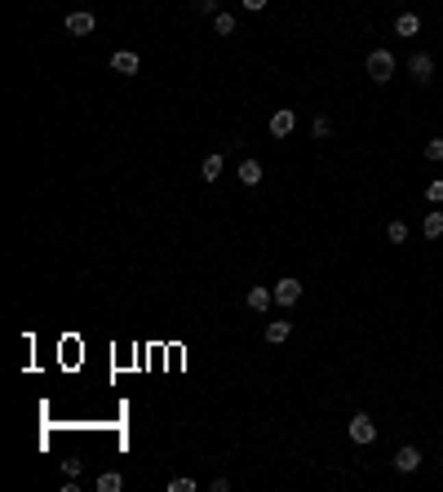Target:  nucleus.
<instances>
[{
    "mask_svg": "<svg viewBox=\"0 0 443 492\" xmlns=\"http://www.w3.org/2000/svg\"><path fill=\"white\" fill-rule=\"evenodd\" d=\"M364 67H368V80L385 84V80L394 75V67H399V62H394V53H390V49H372L368 58H364Z\"/></svg>",
    "mask_w": 443,
    "mask_h": 492,
    "instance_id": "obj_1",
    "label": "nucleus"
},
{
    "mask_svg": "<svg viewBox=\"0 0 443 492\" xmlns=\"http://www.w3.org/2000/svg\"><path fill=\"white\" fill-rule=\"evenodd\" d=\"M346 434H351V443H359V448H368V443L377 439V421L368 417V413H355V417L346 421Z\"/></svg>",
    "mask_w": 443,
    "mask_h": 492,
    "instance_id": "obj_2",
    "label": "nucleus"
},
{
    "mask_svg": "<svg viewBox=\"0 0 443 492\" xmlns=\"http://www.w3.org/2000/svg\"><path fill=\"white\" fill-rule=\"evenodd\" d=\"M270 293H275V306H297L301 302V280H293V275H284V280H275L270 284Z\"/></svg>",
    "mask_w": 443,
    "mask_h": 492,
    "instance_id": "obj_3",
    "label": "nucleus"
},
{
    "mask_svg": "<svg viewBox=\"0 0 443 492\" xmlns=\"http://www.w3.org/2000/svg\"><path fill=\"white\" fill-rule=\"evenodd\" d=\"M62 27H67V36H93V32H98V18H93L89 9H71Z\"/></svg>",
    "mask_w": 443,
    "mask_h": 492,
    "instance_id": "obj_4",
    "label": "nucleus"
},
{
    "mask_svg": "<svg viewBox=\"0 0 443 492\" xmlns=\"http://www.w3.org/2000/svg\"><path fill=\"white\" fill-rule=\"evenodd\" d=\"M390 466L399 470V475H417V470H421V448H417V443H403V448L394 452Z\"/></svg>",
    "mask_w": 443,
    "mask_h": 492,
    "instance_id": "obj_5",
    "label": "nucleus"
},
{
    "mask_svg": "<svg viewBox=\"0 0 443 492\" xmlns=\"http://www.w3.org/2000/svg\"><path fill=\"white\" fill-rule=\"evenodd\" d=\"M244 306L257 310V315H262V310H270V306H275V293H270V284H253V288L244 293Z\"/></svg>",
    "mask_w": 443,
    "mask_h": 492,
    "instance_id": "obj_6",
    "label": "nucleus"
},
{
    "mask_svg": "<svg viewBox=\"0 0 443 492\" xmlns=\"http://www.w3.org/2000/svg\"><path fill=\"white\" fill-rule=\"evenodd\" d=\"M266 129H270V138H288V134L297 129V111H293V107H279L275 116H270Z\"/></svg>",
    "mask_w": 443,
    "mask_h": 492,
    "instance_id": "obj_7",
    "label": "nucleus"
},
{
    "mask_svg": "<svg viewBox=\"0 0 443 492\" xmlns=\"http://www.w3.org/2000/svg\"><path fill=\"white\" fill-rule=\"evenodd\" d=\"M408 75L417 84H430V80H435V58H430V53H412V58H408Z\"/></svg>",
    "mask_w": 443,
    "mask_h": 492,
    "instance_id": "obj_8",
    "label": "nucleus"
},
{
    "mask_svg": "<svg viewBox=\"0 0 443 492\" xmlns=\"http://www.w3.org/2000/svg\"><path fill=\"white\" fill-rule=\"evenodd\" d=\"M111 71H116V75H138V71H142V58H138L134 49H116V53H111Z\"/></svg>",
    "mask_w": 443,
    "mask_h": 492,
    "instance_id": "obj_9",
    "label": "nucleus"
},
{
    "mask_svg": "<svg viewBox=\"0 0 443 492\" xmlns=\"http://www.w3.org/2000/svg\"><path fill=\"white\" fill-rule=\"evenodd\" d=\"M394 36H421V14H412V9H403L399 18H394Z\"/></svg>",
    "mask_w": 443,
    "mask_h": 492,
    "instance_id": "obj_10",
    "label": "nucleus"
},
{
    "mask_svg": "<svg viewBox=\"0 0 443 492\" xmlns=\"http://www.w3.org/2000/svg\"><path fill=\"white\" fill-rule=\"evenodd\" d=\"M222 164H226L222 151H209V156H204V164H200V177H204V182H218V177H222Z\"/></svg>",
    "mask_w": 443,
    "mask_h": 492,
    "instance_id": "obj_11",
    "label": "nucleus"
},
{
    "mask_svg": "<svg viewBox=\"0 0 443 492\" xmlns=\"http://www.w3.org/2000/svg\"><path fill=\"white\" fill-rule=\"evenodd\" d=\"M288 333H293V319H270V324H266V342L270 346L288 342Z\"/></svg>",
    "mask_w": 443,
    "mask_h": 492,
    "instance_id": "obj_12",
    "label": "nucleus"
},
{
    "mask_svg": "<svg viewBox=\"0 0 443 492\" xmlns=\"http://www.w3.org/2000/svg\"><path fill=\"white\" fill-rule=\"evenodd\" d=\"M262 182V164L257 160H244L240 164V186H257Z\"/></svg>",
    "mask_w": 443,
    "mask_h": 492,
    "instance_id": "obj_13",
    "label": "nucleus"
},
{
    "mask_svg": "<svg viewBox=\"0 0 443 492\" xmlns=\"http://www.w3.org/2000/svg\"><path fill=\"white\" fill-rule=\"evenodd\" d=\"M213 32H218V36H235V14L218 9V14H213Z\"/></svg>",
    "mask_w": 443,
    "mask_h": 492,
    "instance_id": "obj_14",
    "label": "nucleus"
},
{
    "mask_svg": "<svg viewBox=\"0 0 443 492\" xmlns=\"http://www.w3.org/2000/svg\"><path fill=\"white\" fill-rule=\"evenodd\" d=\"M421 235H426V240H439V235H443V213H426V222H421Z\"/></svg>",
    "mask_w": 443,
    "mask_h": 492,
    "instance_id": "obj_15",
    "label": "nucleus"
},
{
    "mask_svg": "<svg viewBox=\"0 0 443 492\" xmlns=\"http://www.w3.org/2000/svg\"><path fill=\"white\" fill-rule=\"evenodd\" d=\"M310 138H333V116H315L310 120Z\"/></svg>",
    "mask_w": 443,
    "mask_h": 492,
    "instance_id": "obj_16",
    "label": "nucleus"
},
{
    "mask_svg": "<svg viewBox=\"0 0 443 492\" xmlns=\"http://www.w3.org/2000/svg\"><path fill=\"white\" fill-rule=\"evenodd\" d=\"M125 488V479L116 475V470H107V475H98V492H120Z\"/></svg>",
    "mask_w": 443,
    "mask_h": 492,
    "instance_id": "obj_17",
    "label": "nucleus"
},
{
    "mask_svg": "<svg viewBox=\"0 0 443 492\" xmlns=\"http://www.w3.org/2000/svg\"><path fill=\"white\" fill-rule=\"evenodd\" d=\"M385 240H390V244H403V240H408V222H390V226H385Z\"/></svg>",
    "mask_w": 443,
    "mask_h": 492,
    "instance_id": "obj_18",
    "label": "nucleus"
},
{
    "mask_svg": "<svg viewBox=\"0 0 443 492\" xmlns=\"http://www.w3.org/2000/svg\"><path fill=\"white\" fill-rule=\"evenodd\" d=\"M421 156H426L430 164H439V160H443V138H430V142H426V151H421Z\"/></svg>",
    "mask_w": 443,
    "mask_h": 492,
    "instance_id": "obj_19",
    "label": "nucleus"
},
{
    "mask_svg": "<svg viewBox=\"0 0 443 492\" xmlns=\"http://www.w3.org/2000/svg\"><path fill=\"white\" fill-rule=\"evenodd\" d=\"M191 9L200 18H213V14H218V0H191Z\"/></svg>",
    "mask_w": 443,
    "mask_h": 492,
    "instance_id": "obj_20",
    "label": "nucleus"
},
{
    "mask_svg": "<svg viewBox=\"0 0 443 492\" xmlns=\"http://www.w3.org/2000/svg\"><path fill=\"white\" fill-rule=\"evenodd\" d=\"M426 200L430 204H443V177H435V182L426 186Z\"/></svg>",
    "mask_w": 443,
    "mask_h": 492,
    "instance_id": "obj_21",
    "label": "nucleus"
},
{
    "mask_svg": "<svg viewBox=\"0 0 443 492\" xmlns=\"http://www.w3.org/2000/svg\"><path fill=\"white\" fill-rule=\"evenodd\" d=\"M200 484H195V479H168V492H195Z\"/></svg>",
    "mask_w": 443,
    "mask_h": 492,
    "instance_id": "obj_22",
    "label": "nucleus"
},
{
    "mask_svg": "<svg viewBox=\"0 0 443 492\" xmlns=\"http://www.w3.org/2000/svg\"><path fill=\"white\" fill-rule=\"evenodd\" d=\"M62 470H67V479H80L84 475V461H62Z\"/></svg>",
    "mask_w": 443,
    "mask_h": 492,
    "instance_id": "obj_23",
    "label": "nucleus"
},
{
    "mask_svg": "<svg viewBox=\"0 0 443 492\" xmlns=\"http://www.w3.org/2000/svg\"><path fill=\"white\" fill-rule=\"evenodd\" d=\"M240 5H244V9H249V14H262V9H266V5H270V0H240Z\"/></svg>",
    "mask_w": 443,
    "mask_h": 492,
    "instance_id": "obj_24",
    "label": "nucleus"
},
{
    "mask_svg": "<svg viewBox=\"0 0 443 492\" xmlns=\"http://www.w3.org/2000/svg\"><path fill=\"white\" fill-rule=\"evenodd\" d=\"M209 488H213V492H231V479H226V475H218V479H213Z\"/></svg>",
    "mask_w": 443,
    "mask_h": 492,
    "instance_id": "obj_25",
    "label": "nucleus"
}]
</instances>
